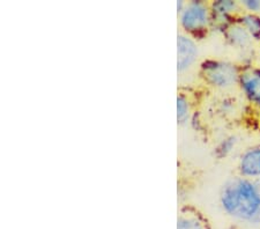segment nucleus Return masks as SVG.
Here are the masks:
<instances>
[{
	"mask_svg": "<svg viewBox=\"0 0 260 229\" xmlns=\"http://www.w3.org/2000/svg\"><path fill=\"white\" fill-rule=\"evenodd\" d=\"M222 208L234 219L260 224V189L247 178L228 182L221 192Z\"/></svg>",
	"mask_w": 260,
	"mask_h": 229,
	"instance_id": "1",
	"label": "nucleus"
},
{
	"mask_svg": "<svg viewBox=\"0 0 260 229\" xmlns=\"http://www.w3.org/2000/svg\"><path fill=\"white\" fill-rule=\"evenodd\" d=\"M211 22V10L200 0L187 3L182 13L179 14V23L184 31L198 37L206 31Z\"/></svg>",
	"mask_w": 260,
	"mask_h": 229,
	"instance_id": "2",
	"label": "nucleus"
},
{
	"mask_svg": "<svg viewBox=\"0 0 260 229\" xmlns=\"http://www.w3.org/2000/svg\"><path fill=\"white\" fill-rule=\"evenodd\" d=\"M201 74L209 85L217 88H228L240 80L236 65L228 61L205 60L201 64Z\"/></svg>",
	"mask_w": 260,
	"mask_h": 229,
	"instance_id": "3",
	"label": "nucleus"
},
{
	"mask_svg": "<svg viewBox=\"0 0 260 229\" xmlns=\"http://www.w3.org/2000/svg\"><path fill=\"white\" fill-rule=\"evenodd\" d=\"M198 57V48L191 36L178 34L177 36V71L184 72L194 64Z\"/></svg>",
	"mask_w": 260,
	"mask_h": 229,
	"instance_id": "4",
	"label": "nucleus"
},
{
	"mask_svg": "<svg viewBox=\"0 0 260 229\" xmlns=\"http://www.w3.org/2000/svg\"><path fill=\"white\" fill-rule=\"evenodd\" d=\"M238 82L247 99L260 107V70H249L241 73Z\"/></svg>",
	"mask_w": 260,
	"mask_h": 229,
	"instance_id": "5",
	"label": "nucleus"
},
{
	"mask_svg": "<svg viewBox=\"0 0 260 229\" xmlns=\"http://www.w3.org/2000/svg\"><path fill=\"white\" fill-rule=\"evenodd\" d=\"M238 168L245 178L260 176V146L251 147L242 154Z\"/></svg>",
	"mask_w": 260,
	"mask_h": 229,
	"instance_id": "6",
	"label": "nucleus"
},
{
	"mask_svg": "<svg viewBox=\"0 0 260 229\" xmlns=\"http://www.w3.org/2000/svg\"><path fill=\"white\" fill-rule=\"evenodd\" d=\"M225 36H227V40L230 44L240 49L249 47L251 39H252L249 32L246 31V29L238 22L234 23L232 27L228 28V30L225 31Z\"/></svg>",
	"mask_w": 260,
	"mask_h": 229,
	"instance_id": "7",
	"label": "nucleus"
},
{
	"mask_svg": "<svg viewBox=\"0 0 260 229\" xmlns=\"http://www.w3.org/2000/svg\"><path fill=\"white\" fill-rule=\"evenodd\" d=\"M177 229H208L207 223L198 214L182 212L177 219Z\"/></svg>",
	"mask_w": 260,
	"mask_h": 229,
	"instance_id": "8",
	"label": "nucleus"
},
{
	"mask_svg": "<svg viewBox=\"0 0 260 229\" xmlns=\"http://www.w3.org/2000/svg\"><path fill=\"white\" fill-rule=\"evenodd\" d=\"M237 22L246 29L251 37H253L254 40H260V18L258 15L253 13L243 14Z\"/></svg>",
	"mask_w": 260,
	"mask_h": 229,
	"instance_id": "9",
	"label": "nucleus"
},
{
	"mask_svg": "<svg viewBox=\"0 0 260 229\" xmlns=\"http://www.w3.org/2000/svg\"><path fill=\"white\" fill-rule=\"evenodd\" d=\"M237 10V4L232 0H217L211 5L212 14L232 15L233 12Z\"/></svg>",
	"mask_w": 260,
	"mask_h": 229,
	"instance_id": "10",
	"label": "nucleus"
},
{
	"mask_svg": "<svg viewBox=\"0 0 260 229\" xmlns=\"http://www.w3.org/2000/svg\"><path fill=\"white\" fill-rule=\"evenodd\" d=\"M190 116V103L185 95L179 94L177 96V120L179 124L185 123Z\"/></svg>",
	"mask_w": 260,
	"mask_h": 229,
	"instance_id": "11",
	"label": "nucleus"
},
{
	"mask_svg": "<svg viewBox=\"0 0 260 229\" xmlns=\"http://www.w3.org/2000/svg\"><path fill=\"white\" fill-rule=\"evenodd\" d=\"M235 144H236V139H235L234 137H229V138L224 139L216 149L217 155L220 157L228 155V154L232 152V149L235 147Z\"/></svg>",
	"mask_w": 260,
	"mask_h": 229,
	"instance_id": "12",
	"label": "nucleus"
},
{
	"mask_svg": "<svg viewBox=\"0 0 260 229\" xmlns=\"http://www.w3.org/2000/svg\"><path fill=\"white\" fill-rule=\"evenodd\" d=\"M242 5L250 12H258L260 10V2L258 0H244L242 2Z\"/></svg>",
	"mask_w": 260,
	"mask_h": 229,
	"instance_id": "13",
	"label": "nucleus"
},
{
	"mask_svg": "<svg viewBox=\"0 0 260 229\" xmlns=\"http://www.w3.org/2000/svg\"><path fill=\"white\" fill-rule=\"evenodd\" d=\"M185 5H186V4L184 3L183 0H178V2H177V12H178V14L182 13V11L184 10V7H185Z\"/></svg>",
	"mask_w": 260,
	"mask_h": 229,
	"instance_id": "14",
	"label": "nucleus"
}]
</instances>
